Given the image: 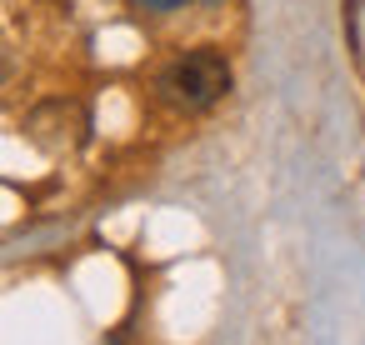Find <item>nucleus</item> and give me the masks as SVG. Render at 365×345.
Wrapping results in <instances>:
<instances>
[{
	"mask_svg": "<svg viewBox=\"0 0 365 345\" xmlns=\"http://www.w3.org/2000/svg\"><path fill=\"white\" fill-rule=\"evenodd\" d=\"M225 91H230V66L220 51H190L170 61L160 76V96L180 110H210Z\"/></svg>",
	"mask_w": 365,
	"mask_h": 345,
	"instance_id": "nucleus-1",
	"label": "nucleus"
},
{
	"mask_svg": "<svg viewBox=\"0 0 365 345\" xmlns=\"http://www.w3.org/2000/svg\"><path fill=\"white\" fill-rule=\"evenodd\" d=\"M135 6H145V11H175V6H185V0H135Z\"/></svg>",
	"mask_w": 365,
	"mask_h": 345,
	"instance_id": "nucleus-2",
	"label": "nucleus"
}]
</instances>
